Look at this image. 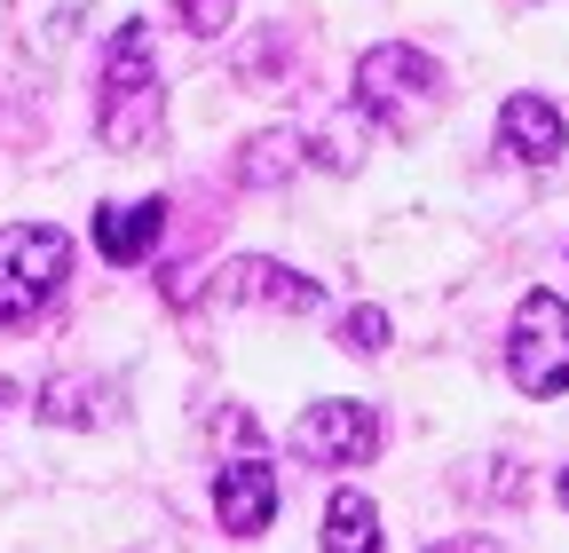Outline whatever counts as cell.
I'll return each mask as SVG.
<instances>
[{
  "instance_id": "6da1fadb",
  "label": "cell",
  "mask_w": 569,
  "mask_h": 553,
  "mask_svg": "<svg viewBox=\"0 0 569 553\" xmlns=\"http://www.w3.org/2000/svg\"><path fill=\"white\" fill-rule=\"evenodd\" d=\"M167 119V95H159V56H151V24H119L111 32V56H103V103H96V134L111 151H142Z\"/></svg>"
},
{
  "instance_id": "7a4b0ae2",
  "label": "cell",
  "mask_w": 569,
  "mask_h": 553,
  "mask_svg": "<svg viewBox=\"0 0 569 553\" xmlns=\"http://www.w3.org/2000/svg\"><path fill=\"white\" fill-rule=\"evenodd\" d=\"M436 103H443V72L419 48H403V40L365 48V63H356V111L365 119H380L388 134H419L436 119Z\"/></svg>"
},
{
  "instance_id": "3957f363",
  "label": "cell",
  "mask_w": 569,
  "mask_h": 553,
  "mask_svg": "<svg viewBox=\"0 0 569 553\" xmlns=\"http://www.w3.org/2000/svg\"><path fill=\"white\" fill-rule=\"evenodd\" d=\"M71 276V238L56 222L0 230V324H32Z\"/></svg>"
},
{
  "instance_id": "277c9868",
  "label": "cell",
  "mask_w": 569,
  "mask_h": 553,
  "mask_svg": "<svg viewBox=\"0 0 569 553\" xmlns=\"http://www.w3.org/2000/svg\"><path fill=\"white\" fill-rule=\"evenodd\" d=\"M507 372L522 395H561L569 388V301L561 293H522L515 332H507Z\"/></svg>"
},
{
  "instance_id": "5b68a950",
  "label": "cell",
  "mask_w": 569,
  "mask_h": 553,
  "mask_svg": "<svg viewBox=\"0 0 569 553\" xmlns=\"http://www.w3.org/2000/svg\"><path fill=\"white\" fill-rule=\"evenodd\" d=\"M293 451L309 466H365L380 451V411L372 403H348V395L309 403L301 420H293Z\"/></svg>"
},
{
  "instance_id": "8992f818",
  "label": "cell",
  "mask_w": 569,
  "mask_h": 553,
  "mask_svg": "<svg viewBox=\"0 0 569 553\" xmlns=\"http://www.w3.org/2000/svg\"><path fill=\"white\" fill-rule=\"evenodd\" d=\"M213 301H238V309H277V316H317L325 309V285L284 261H261V253H238L222 276H213Z\"/></svg>"
},
{
  "instance_id": "52a82bcc",
  "label": "cell",
  "mask_w": 569,
  "mask_h": 553,
  "mask_svg": "<svg viewBox=\"0 0 569 553\" xmlns=\"http://www.w3.org/2000/svg\"><path fill=\"white\" fill-rule=\"evenodd\" d=\"M213 514H222V530H238V537H261L269 514H277V474L261 459H230L213 474Z\"/></svg>"
},
{
  "instance_id": "ba28073f",
  "label": "cell",
  "mask_w": 569,
  "mask_h": 553,
  "mask_svg": "<svg viewBox=\"0 0 569 553\" xmlns=\"http://www.w3.org/2000/svg\"><path fill=\"white\" fill-rule=\"evenodd\" d=\"M498 143H507L522 167H553L561 143H569V127L546 95H507V111H498Z\"/></svg>"
},
{
  "instance_id": "9c48e42d",
  "label": "cell",
  "mask_w": 569,
  "mask_h": 553,
  "mask_svg": "<svg viewBox=\"0 0 569 553\" xmlns=\"http://www.w3.org/2000/svg\"><path fill=\"white\" fill-rule=\"evenodd\" d=\"M159 230H167V198H134V205H103V214H96V245H103V261H119V269L151 261Z\"/></svg>"
},
{
  "instance_id": "30bf717a",
  "label": "cell",
  "mask_w": 569,
  "mask_h": 553,
  "mask_svg": "<svg viewBox=\"0 0 569 553\" xmlns=\"http://www.w3.org/2000/svg\"><path fill=\"white\" fill-rule=\"evenodd\" d=\"M325 553H380V506L365 491H332V506H325Z\"/></svg>"
},
{
  "instance_id": "8fae6325",
  "label": "cell",
  "mask_w": 569,
  "mask_h": 553,
  "mask_svg": "<svg viewBox=\"0 0 569 553\" xmlns=\"http://www.w3.org/2000/svg\"><path fill=\"white\" fill-rule=\"evenodd\" d=\"M301 167V134H284V127H269V134H253L246 143V159H238V174L253 182V190H269V182H284Z\"/></svg>"
},
{
  "instance_id": "7c38bea8",
  "label": "cell",
  "mask_w": 569,
  "mask_h": 553,
  "mask_svg": "<svg viewBox=\"0 0 569 553\" xmlns=\"http://www.w3.org/2000/svg\"><path fill=\"white\" fill-rule=\"evenodd\" d=\"M40 420H56V428H96V420H103V388H96V380H48V388H40Z\"/></svg>"
},
{
  "instance_id": "4fadbf2b",
  "label": "cell",
  "mask_w": 569,
  "mask_h": 553,
  "mask_svg": "<svg viewBox=\"0 0 569 553\" xmlns=\"http://www.w3.org/2000/svg\"><path fill=\"white\" fill-rule=\"evenodd\" d=\"M340 349L348 356H380L388 349V309H348L340 316Z\"/></svg>"
},
{
  "instance_id": "5bb4252c",
  "label": "cell",
  "mask_w": 569,
  "mask_h": 553,
  "mask_svg": "<svg viewBox=\"0 0 569 553\" xmlns=\"http://www.w3.org/2000/svg\"><path fill=\"white\" fill-rule=\"evenodd\" d=\"M182 9V24L198 32V40H213V32H230V17H238V0H174Z\"/></svg>"
},
{
  "instance_id": "9a60e30c",
  "label": "cell",
  "mask_w": 569,
  "mask_h": 553,
  "mask_svg": "<svg viewBox=\"0 0 569 553\" xmlns=\"http://www.w3.org/2000/svg\"><path fill=\"white\" fill-rule=\"evenodd\" d=\"M436 553H490V545H436Z\"/></svg>"
},
{
  "instance_id": "2e32d148",
  "label": "cell",
  "mask_w": 569,
  "mask_h": 553,
  "mask_svg": "<svg viewBox=\"0 0 569 553\" xmlns=\"http://www.w3.org/2000/svg\"><path fill=\"white\" fill-rule=\"evenodd\" d=\"M9 403H17V388H9V380H0V411H9Z\"/></svg>"
},
{
  "instance_id": "e0dca14e",
  "label": "cell",
  "mask_w": 569,
  "mask_h": 553,
  "mask_svg": "<svg viewBox=\"0 0 569 553\" xmlns=\"http://www.w3.org/2000/svg\"><path fill=\"white\" fill-rule=\"evenodd\" d=\"M561 506H569V466H561Z\"/></svg>"
}]
</instances>
